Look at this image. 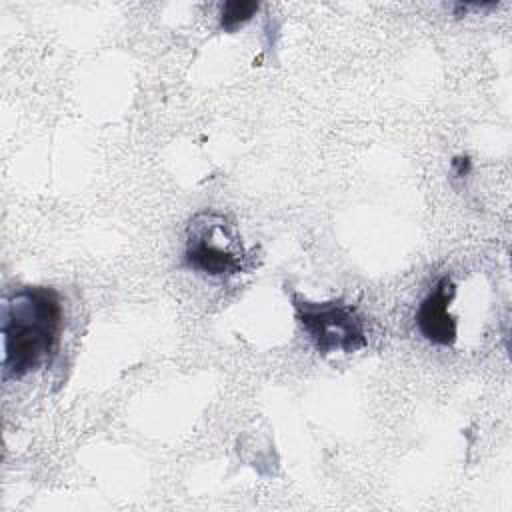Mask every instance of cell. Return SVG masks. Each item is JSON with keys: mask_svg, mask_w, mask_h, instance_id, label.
Instances as JSON below:
<instances>
[{"mask_svg": "<svg viewBox=\"0 0 512 512\" xmlns=\"http://www.w3.org/2000/svg\"><path fill=\"white\" fill-rule=\"evenodd\" d=\"M256 10L258 2L254 0H228L220 8V26L226 32H234L236 28L246 24Z\"/></svg>", "mask_w": 512, "mask_h": 512, "instance_id": "cell-5", "label": "cell"}, {"mask_svg": "<svg viewBox=\"0 0 512 512\" xmlns=\"http://www.w3.org/2000/svg\"><path fill=\"white\" fill-rule=\"evenodd\" d=\"M184 260L208 276H234L252 264V254L224 212L202 210L186 226Z\"/></svg>", "mask_w": 512, "mask_h": 512, "instance_id": "cell-2", "label": "cell"}, {"mask_svg": "<svg viewBox=\"0 0 512 512\" xmlns=\"http://www.w3.org/2000/svg\"><path fill=\"white\" fill-rule=\"evenodd\" d=\"M452 166H454V172H456V176H464L468 170H470V160L464 156H460V158H454V162H452Z\"/></svg>", "mask_w": 512, "mask_h": 512, "instance_id": "cell-6", "label": "cell"}, {"mask_svg": "<svg viewBox=\"0 0 512 512\" xmlns=\"http://www.w3.org/2000/svg\"><path fill=\"white\" fill-rule=\"evenodd\" d=\"M64 326L60 294L24 286L2 302V376L24 378L52 362Z\"/></svg>", "mask_w": 512, "mask_h": 512, "instance_id": "cell-1", "label": "cell"}, {"mask_svg": "<svg viewBox=\"0 0 512 512\" xmlns=\"http://www.w3.org/2000/svg\"><path fill=\"white\" fill-rule=\"evenodd\" d=\"M456 294V286L448 276H442L428 296L420 302L416 324L422 336L434 344L450 346L456 340V318L448 312V306Z\"/></svg>", "mask_w": 512, "mask_h": 512, "instance_id": "cell-4", "label": "cell"}, {"mask_svg": "<svg viewBox=\"0 0 512 512\" xmlns=\"http://www.w3.org/2000/svg\"><path fill=\"white\" fill-rule=\"evenodd\" d=\"M294 314L302 330L322 354H352L368 344L364 316L354 304L344 300L310 302L292 294Z\"/></svg>", "mask_w": 512, "mask_h": 512, "instance_id": "cell-3", "label": "cell"}]
</instances>
